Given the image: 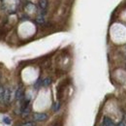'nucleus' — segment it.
<instances>
[{
	"instance_id": "f257e3e1",
	"label": "nucleus",
	"mask_w": 126,
	"mask_h": 126,
	"mask_svg": "<svg viewBox=\"0 0 126 126\" xmlns=\"http://www.w3.org/2000/svg\"><path fill=\"white\" fill-rule=\"evenodd\" d=\"M33 118L36 121H44L47 118V115L44 112H37L33 115Z\"/></svg>"
},
{
	"instance_id": "0eeeda50",
	"label": "nucleus",
	"mask_w": 126,
	"mask_h": 126,
	"mask_svg": "<svg viewBox=\"0 0 126 126\" xmlns=\"http://www.w3.org/2000/svg\"><path fill=\"white\" fill-rule=\"evenodd\" d=\"M51 83V79L50 78H46V79L43 80V85L44 86H47Z\"/></svg>"
},
{
	"instance_id": "39448f33",
	"label": "nucleus",
	"mask_w": 126,
	"mask_h": 126,
	"mask_svg": "<svg viewBox=\"0 0 126 126\" xmlns=\"http://www.w3.org/2000/svg\"><path fill=\"white\" fill-rule=\"evenodd\" d=\"M39 6L42 11H46L47 7V0H39Z\"/></svg>"
},
{
	"instance_id": "f03ea898",
	"label": "nucleus",
	"mask_w": 126,
	"mask_h": 126,
	"mask_svg": "<svg viewBox=\"0 0 126 126\" xmlns=\"http://www.w3.org/2000/svg\"><path fill=\"white\" fill-rule=\"evenodd\" d=\"M12 99V90L9 87H5V94H4V103H9Z\"/></svg>"
},
{
	"instance_id": "7ed1b4c3",
	"label": "nucleus",
	"mask_w": 126,
	"mask_h": 126,
	"mask_svg": "<svg viewBox=\"0 0 126 126\" xmlns=\"http://www.w3.org/2000/svg\"><path fill=\"white\" fill-rule=\"evenodd\" d=\"M23 97H24V91H23V89H22L21 87L17 88V90H16V100H22Z\"/></svg>"
},
{
	"instance_id": "20e7f679",
	"label": "nucleus",
	"mask_w": 126,
	"mask_h": 126,
	"mask_svg": "<svg viewBox=\"0 0 126 126\" xmlns=\"http://www.w3.org/2000/svg\"><path fill=\"white\" fill-rule=\"evenodd\" d=\"M103 124H104V126H116L114 124V122L110 118L107 117V116H105L103 118Z\"/></svg>"
},
{
	"instance_id": "423d86ee",
	"label": "nucleus",
	"mask_w": 126,
	"mask_h": 126,
	"mask_svg": "<svg viewBox=\"0 0 126 126\" xmlns=\"http://www.w3.org/2000/svg\"><path fill=\"white\" fill-rule=\"evenodd\" d=\"M21 111H22V115H23V116L27 115V114L30 112V107H29V106H27L26 108H24L23 110H21Z\"/></svg>"
},
{
	"instance_id": "9d476101",
	"label": "nucleus",
	"mask_w": 126,
	"mask_h": 126,
	"mask_svg": "<svg viewBox=\"0 0 126 126\" xmlns=\"http://www.w3.org/2000/svg\"><path fill=\"white\" fill-rule=\"evenodd\" d=\"M116 126H126V124L123 122V121H119L118 123H117V125Z\"/></svg>"
},
{
	"instance_id": "1a4fd4ad",
	"label": "nucleus",
	"mask_w": 126,
	"mask_h": 126,
	"mask_svg": "<svg viewBox=\"0 0 126 126\" xmlns=\"http://www.w3.org/2000/svg\"><path fill=\"white\" fill-rule=\"evenodd\" d=\"M4 122H5L6 124H10V119H9L8 117H5V118H4Z\"/></svg>"
},
{
	"instance_id": "6e6552de",
	"label": "nucleus",
	"mask_w": 126,
	"mask_h": 126,
	"mask_svg": "<svg viewBox=\"0 0 126 126\" xmlns=\"http://www.w3.org/2000/svg\"><path fill=\"white\" fill-rule=\"evenodd\" d=\"M59 108H60V103L57 102V103H55L54 106H53V110H54V111H57V110H59Z\"/></svg>"
}]
</instances>
